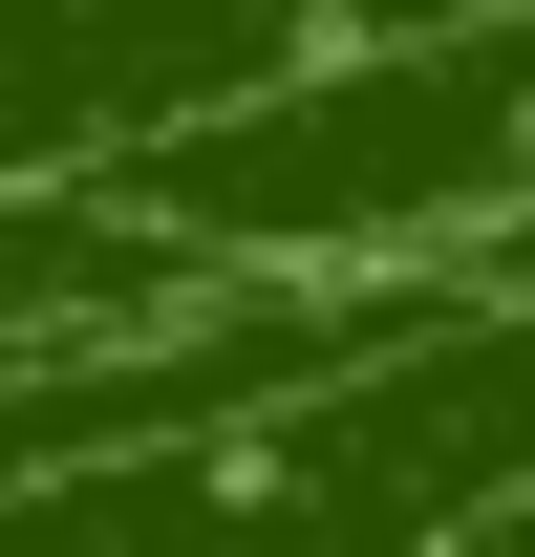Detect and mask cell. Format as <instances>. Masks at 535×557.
Here are the masks:
<instances>
[{
    "label": "cell",
    "instance_id": "1",
    "mask_svg": "<svg viewBox=\"0 0 535 557\" xmlns=\"http://www.w3.org/2000/svg\"><path fill=\"white\" fill-rule=\"evenodd\" d=\"M535 472V300H471L407 364H343L258 429L0 493V557H428Z\"/></svg>",
    "mask_w": 535,
    "mask_h": 557
}]
</instances>
